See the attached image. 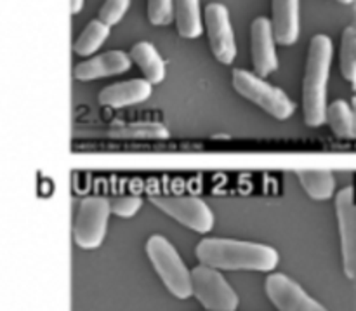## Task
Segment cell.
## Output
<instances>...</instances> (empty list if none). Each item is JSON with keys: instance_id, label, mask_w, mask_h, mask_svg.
<instances>
[{"instance_id": "obj_11", "label": "cell", "mask_w": 356, "mask_h": 311, "mask_svg": "<svg viewBox=\"0 0 356 311\" xmlns=\"http://www.w3.org/2000/svg\"><path fill=\"white\" fill-rule=\"evenodd\" d=\"M277 38L270 17L259 16L250 26V51H252L254 72L259 77H268L278 68Z\"/></svg>"}, {"instance_id": "obj_9", "label": "cell", "mask_w": 356, "mask_h": 311, "mask_svg": "<svg viewBox=\"0 0 356 311\" xmlns=\"http://www.w3.org/2000/svg\"><path fill=\"white\" fill-rule=\"evenodd\" d=\"M264 291L278 311H327L287 275H270L264 284Z\"/></svg>"}, {"instance_id": "obj_19", "label": "cell", "mask_w": 356, "mask_h": 311, "mask_svg": "<svg viewBox=\"0 0 356 311\" xmlns=\"http://www.w3.org/2000/svg\"><path fill=\"white\" fill-rule=\"evenodd\" d=\"M327 122L330 124L334 134L339 136V138H356L353 106L348 104V101L336 99L334 103H330L329 108H327Z\"/></svg>"}, {"instance_id": "obj_15", "label": "cell", "mask_w": 356, "mask_h": 311, "mask_svg": "<svg viewBox=\"0 0 356 311\" xmlns=\"http://www.w3.org/2000/svg\"><path fill=\"white\" fill-rule=\"evenodd\" d=\"M131 58L136 65L141 68V72L145 73V79L152 83H160L165 77V61L162 59V56L159 54V51L155 49V45L149 44V42H138L131 47Z\"/></svg>"}, {"instance_id": "obj_27", "label": "cell", "mask_w": 356, "mask_h": 311, "mask_svg": "<svg viewBox=\"0 0 356 311\" xmlns=\"http://www.w3.org/2000/svg\"><path fill=\"white\" fill-rule=\"evenodd\" d=\"M351 106H353V113H355V125H356V96L351 99Z\"/></svg>"}, {"instance_id": "obj_26", "label": "cell", "mask_w": 356, "mask_h": 311, "mask_svg": "<svg viewBox=\"0 0 356 311\" xmlns=\"http://www.w3.org/2000/svg\"><path fill=\"white\" fill-rule=\"evenodd\" d=\"M351 28H355L356 30V3L351 6V23H350Z\"/></svg>"}, {"instance_id": "obj_5", "label": "cell", "mask_w": 356, "mask_h": 311, "mask_svg": "<svg viewBox=\"0 0 356 311\" xmlns=\"http://www.w3.org/2000/svg\"><path fill=\"white\" fill-rule=\"evenodd\" d=\"M155 207L197 233H209L214 226V214L204 200L177 193H155L149 197Z\"/></svg>"}, {"instance_id": "obj_14", "label": "cell", "mask_w": 356, "mask_h": 311, "mask_svg": "<svg viewBox=\"0 0 356 311\" xmlns=\"http://www.w3.org/2000/svg\"><path fill=\"white\" fill-rule=\"evenodd\" d=\"M271 24L277 44H296L299 38V0H271Z\"/></svg>"}, {"instance_id": "obj_24", "label": "cell", "mask_w": 356, "mask_h": 311, "mask_svg": "<svg viewBox=\"0 0 356 311\" xmlns=\"http://www.w3.org/2000/svg\"><path fill=\"white\" fill-rule=\"evenodd\" d=\"M129 6H131V0H104V3L99 9V14H97V19L106 23L108 26H113V24H117L124 17Z\"/></svg>"}, {"instance_id": "obj_22", "label": "cell", "mask_w": 356, "mask_h": 311, "mask_svg": "<svg viewBox=\"0 0 356 311\" xmlns=\"http://www.w3.org/2000/svg\"><path fill=\"white\" fill-rule=\"evenodd\" d=\"M108 200H110L111 214L118 216V218H132L143 205L141 198L127 193L111 195Z\"/></svg>"}, {"instance_id": "obj_13", "label": "cell", "mask_w": 356, "mask_h": 311, "mask_svg": "<svg viewBox=\"0 0 356 311\" xmlns=\"http://www.w3.org/2000/svg\"><path fill=\"white\" fill-rule=\"evenodd\" d=\"M153 83L146 79H131L124 82H115L101 89L97 101L103 106L122 108L131 106V104L143 103L152 96Z\"/></svg>"}, {"instance_id": "obj_12", "label": "cell", "mask_w": 356, "mask_h": 311, "mask_svg": "<svg viewBox=\"0 0 356 311\" xmlns=\"http://www.w3.org/2000/svg\"><path fill=\"white\" fill-rule=\"evenodd\" d=\"M132 58L127 52L115 49V51L103 52V54L92 56L90 59H83L82 63L75 65L73 77L76 80H94L103 79V77L118 75L131 68Z\"/></svg>"}, {"instance_id": "obj_29", "label": "cell", "mask_w": 356, "mask_h": 311, "mask_svg": "<svg viewBox=\"0 0 356 311\" xmlns=\"http://www.w3.org/2000/svg\"><path fill=\"white\" fill-rule=\"evenodd\" d=\"M351 86H353V89L356 90V75H355V79H353V82H351Z\"/></svg>"}, {"instance_id": "obj_18", "label": "cell", "mask_w": 356, "mask_h": 311, "mask_svg": "<svg viewBox=\"0 0 356 311\" xmlns=\"http://www.w3.org/2000/svg\"><path fill=\"white\" fill-rule=\"evenodd\" d=\"M302 190L313 200H329L336 191V177L330 170H298Z\"/></svg>"}, {"instance_id": "obj_20", "label": "cell", "mask_w": 356, "mask_h": 311, "mask_svg": "<svg viewBox=\"0 0 356 311\" xmlns=\"http://www.w3.org/2000/svg\"><path fill=\"white\" fill-rule=\"evenodd\" d=\"M108 35H110V26L106 23H103L101 19L89 21L76 37L75 44H73V51L82 56V58L94 54L104 44Z\"/></svg>"}, {"instance_id": "obj_23", "label": "cell", "mask_w": 356, "mask_h": 311, "mask_svg": "<svg viewBox=\"0 0 356 311\" xmlns=\"http://www.w3.org/2000/svg\"><path fill=\"white\" fill-rule=\"evenodd\" d=\"M148 19L156 26L169 24L174 19V0H148Z\"/></svg>"}, {"instance_id": "obj_17", "label": "cell", "mask_w": 356, "mask_h": 311, "mask_svg": "<svg viewBox=\"0 0 356 311\" xmlns=\"http://www.w3.org/2000/svg\"><path fill=\"white\" fill-rule=\"evenodd\" d=\"M108 136L117 139H165L169 131L160 122H115L108 127Z\"/></svg>"}, {"instance_id": "obj_28", "label": "cell", "mask_w": 356, "mask_h": 311, "mask_svg": "<svg viewBox=\"0 0 356 311\" xmlns=\"http://www.w3.org/2000/svg\"><path fill=\"white\" fill-rule=\"evenodd\" d=\"M337 2H341V3H351V6H353V3H356V0H337Z\"/></svg>"}, {"instance_id": "obj_7", "label": "cell", "mask_w": 356, "mask_h": 311, "mask_svg": "<svg viewBox=\"0 0 356 311\" xmlns=\"http://www.w3.org/2000/svg\"><path fill=\"white\" fill-rule=\"evenodd\" d=\"M193 296L209 311H235L238 308V296L229 287L219 270L200 264L191 271Z\"/></svg>"}, {"instance_id": "obj_3", "label": "cell", "mask_w": 356, "mask_h": 311, "mask_svg": "<svg viewBox=\"0 0 356 311\" xmlns=\"http://www.w3.org/2000/svg\"><path fill=\"white\" fill-rule=\"evenodd\" d=\"M146 256L155 268L167 291L177 299H188L193 296L191 271L179 257L172 244L162 235L149 237L146 242Z\"/></svg>"}, {"instance_id": "obj_21", "label": "cell", "mask_w": 356, "mask_h": 311, "mask_svg": "<svg viewBox=\"0 0 356 311\" xmlns=\"http://www.w3.org/2000/svg\"><path fill=\"white\" fill-rule=\"evenodd\" d=\"M341 73L346 80L353 82L356 75V30L346 26L341 37V52H339Z\"/></svg>"}, {"instance_id": "obj_1", "label": "cell", "mask_w": 356, "mask_h": 311, "mask_svg": "<svg viewBox=\"0 0 356 311\" xmlns=\"http://www.w3.org/2000/svg\"><path fill=\"white\" fill-rule=\"evenodd\" d=\"M200 264L219 271H273L280 256L273 247L232 239H204L195 249Z\"/></svg>"}, {"instance_id": "obj_2", "label": "cell", "mask_w": 356, "mask_h": 311, "mask_svg": "<svg viewBox=\"0 0 356 311\" xmlns=\"http://www.w3.org/2000/svg\"><path fill=\"white\" fill-rule=\"evenodd\" d=\"M334 45L330 37L318 33L309 42L302 79V110L305 122L312 127H320L327 122V80L332 65Z\"/></svg>"}, {"instance_id": "obj_8", "label": "cell", "mask_w": 356, "mask_h": 311, "mask_svg": "<svg viewBox=\"0 0 356 311\" xmlns=\"http://www.w3.org/2000/svg\"><path fill=\"white\" fill-rule=\"evenodd\" d=\"M204 24L216 59L222 65H232L233 59L236 58V44L226 6L219 2L207 3L204 13Z\"/></svg>"}, {"instance_id": "obj_16", "label": "cell", "mask_w": 356, "mask_h": 311, "mask_svg": "<svg viewBox=\"0 0 356 311\" xmlns=\"http://www.w3.org/2000/svg\"><path fill=\"white\" fill-rule=\"evenodd\" d=\"M174 19H176V26L181 37H200L204 31L200 0H174Z\"/></svg>"}, {"instance_id": "obj_10", "label": "cell", "mask_w": 356, "mask_h": 311, "mask_svg": "<svg viewBox=\"0 0 356 311\" xmlns=\"http://www.w3.org/2000/svg\"><path fill=\"white\" fill-rule=\"evenodd\" d=\"M343 266L348 278H356V202L353 188H344L336 198Z\"/></svg>"}, {"instance_id": "obj_25", "label": "cell", "mask_w": 356, "mask_h": 311, "mask_svg": "<svg viewBox=\"0 0 356 311\" xmlns=\"http://www.w3.org/2000/svg\"><path fill=\"white\" fill-rule=\"evenodd\" d=\"M70 7H72V13L76 14L83 7V0H70Z\"/></svg>"}, {"instance_id": "obj_6", "label": "cell", "mask_w": 356, "mask_h": 311, "mask_svg": "<svg viewBox=\"0 0 356 311\" xmlns=\"http://www.w3.org/2000/svg\"><path fill=\"white\" fill-rule=\"evenodd\" d=\"M110 214L111 207L108 198L86 197L80 202L73 223V240L80 249L92 250L103 244Z\"/></svg>"}, {"instance_id": "obj_4", "label": "cell", "mask_w": 356, "mask_h": 311, "mask_svg": "<svg viewBox=\"0 0 356 311\" xmlns=\"http://www.w3.org/2000/svg\"><path fill=\"white\" fill-rule=\"evenodd\" d=\"M232 82L240 96L256 103L278 120H287L296 111L294 101H291V97L284 90L271 86L257 73H250L242 68L233 70Z\"/></svg>"}]
</instances>
